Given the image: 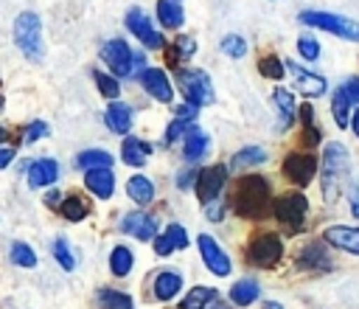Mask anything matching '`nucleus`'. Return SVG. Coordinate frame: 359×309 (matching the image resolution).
<instances>
[{
    "instance_id": "nucleus-1",
    "label": "nucleus",
    "mask_w": 359,
    "mask_h": 309,
    "mask_svg": "<svg viewBox=\"0 0 359 309\" xmlns=\"http://www.w3.org/2000/svg\"><path fill=\"white\" fill-rule=\"evenodd\" d=\"M233 208L244 219H264L269 213V183L261 174H244L236 185Z\"/></svg>"
},
{
    "instance_id": "nucleus-2",
    "label": "nucleus",
    "mask_w": 359,
    "mask_h": 309,
    "mask_svg": "<svg viewBox=\"0 0 359 309\" xmlns=\"http://www.w3.org/2000/svg\"><path fill=\"white\" fill-rule=\"evenodd\" d=\"M348 171H351V160H348V149L342 143H328L325 152H323V177H320V188H323V197L325 202H334L339 199L342 194V185L348 180Z\"/></svg>"
},
{
    "instance_id": "nucleus-3",
    "label": "nucleus",
    "mask_w": 359,
    "mask_h": 309,
    "mask_svg": "<svg viewBox=\"0 0 359 309\" xmlns=\"http://www.w3.org/2000/svg\"><path fill=\"white\" fill-rule=\"evenodd\" d=\"M14 42L22 51L25 59L39 62L45 56V45H42V22L34 11H22L14 20Z\"/></svg>"
},
{
    "instance_id": "nucleus-4",
    "label": "nucleus",
    "mask_w": 359,
    "mask_h": 309,
    "mask_svg": "<svg viewBox=\"0 0 359 309\" xmlns=\"http://www.w3.org/2000/svg\"><path fill=\"white\" fill-rule=\"evenodd\" d=\"M177 84L185 96V104H194V107H208L213 104V84H210V76L199 67H177Z\"/></svg>"
},
{
    "instance_id": "nucleus-5",
    "label": "nucleus",
    "mask_w": 359,
    "mask_h": 309,
    "mask_svg": "<svg viewBox=\"0 0 359 309\" xmlns=\"http://www.w3.org/2000/svg\"><path fill=\"white\" fill-rule=\"evenodd\" d=\"M300 20L306 25H314L320 31H328V34H337L339 39H351V42H359V22L351 20V17H342V14H331V11H303Z\"/></svg>"
},
{
    "instance_id": "nucleus-6",
    "label": "nucleus",
    "mask_w": 359,
    "mask_h": 309,
    "mask_svg": "<svg viewBox=\"0 0 359 309\" xmlns=\"http://www.w3.org/2000/svg\"><path fill=\"white\" fill-rule=\"evenodd\" d=\"M306 211H309V199L300 194V191H286L280 194L275 202H272V213L280 225H286L292 233H297L303 228V219H306Z\"/></svg>"
},
{
    "instance_id": "nucleus-7",
    "label": "nucleus",
    "mask_w": 359,
    "mask_h": 309,
    "mask_svg": "<svg viewBox=\"0 0 359 309\" xmlns=\"http://www.w3.org/2000/svg\"><path fill=\"white\" fill-rule=\"evenodd\" d=\"M247 256L255 267H275L283 256V242H280L278 233H269V230L258 233V236H252V242L247 247Z\"/></svg>"
},
{
    "instance_id": "nucleus-8",
    "label": "nucleus",
    "mask_w": 359,
    "mask_h": 309,
    "mask_svg": "<svg viewBox=\"0 0 359 309\" xmlns=\"http://www.w3.org/2000/svg\"><path fill=\"white\" fill-rule=\"evenodd\" d=\"M280 171H283L286 180H292L297 185H309L314 180V174H317V160L309 152H292V154L283 157Z\"/></svg>"
},
{
    "instance_id": "nucleus-9",
    "label": "nucleus",
    "mask_w": 359,
    "mask_h": 309,
    "mask_svg": "<svg viewBox=\"0 0 359 309\" xmlns=\"http://www.w3.org/2000/svg\"><path fill=\"white\" fill-rule=\"evenodd\" d=\"M196 247H199V256H202V264L213 272V275H227L230 272V256L224 253V247L210 236V233H199L196 239Z\"/></svg>"
},
{
    "instance_id": "nucleus-10",
    "label": "nucleus",
    "mask_w": 359,
    "mask_h": 309,
    "mask_svg": "<svg viewBox=\"0 0 359 309\" xmlns=\"http://www.w3.org/2000/svg\"><path fill=\"white\" fill-rule=\"evenodd\" d=\"M126 28L135 34V39H140L146 48H163V34L151 25V17H146L143 8H129L126 11Z\"/></svg>"
},
{
    "instance_id": "nucleus-11",
    "label": "nucleus",
    "mask_w": 359,
    "mask_h": 309,
    "mask_svg": "<svg viewBox=\"0 0 359 309\" xmlns=\"http://www.w3.org/2000/svg\"><path fill=\"white\" fill-rule=\"evenodd\" d=\"M224 180H227V169L224 163H216V166H208L202 171H196V194H199V202L208 205L219 197V191L224 188Z\"/></svg>"
},
{
    "instance_id": "nucleus-12",
    "label": "nucleus",
    "mask_w": 359,
    "mask_h": 309,
    "mask_svg": "<svg viewBox=\"0 0 359 309\" xmlns=\"http://www.w3.org/2000/svg\"><path fill=\"white\" fill-rule=\"evenodd\" d=\"M132 51L123 39H109L101 45V59L107 62V67L115 76H132Z\"/></svg>"
},
{
    "instance_id": "nucleus-13",
    "label": "nucleus",
    "mask_w": 359,
    "mask_h": 309,
    "mask_svg": "<svg viewBox=\"0 0 359 309\" xmlns=\"http://www.w3.org/2000/svg\"><path fill=\"white\" fill-rule=\"evenodd\" d=\"M137 79H140L143 90H146L151 98H157L160 104H171V98H174V87H171L165 70H160V67H146V70H140Z\"/></svg>"
},
{
    "instance_id": "nucleus-14",
    "label": "nucleus",
    "mask_w": 359,
    "mask_h": 309,
    "mask_svg": "<svg viewBox=\"0 0 359 309\" xmlns=\"http://www.w3.org/2000/svg\"><path fill=\"white\" fill-rule=\"evenodd\" d=\"M121 230L140 239V242H151L157 236V219L143 213V211H135V213H126L123 222H121Z\"/></svg>"
},
{
    "instance_id": "nucleus-15",
    "label": "nucleus",
    "mask_w": 359,
    "mask_h": 309,
    "mask_svg": "<svg viewBox=\"0 0 359 309\" xmlns=\"http://www.w3.org/2000/svg\"><path fill=\"white\" fill-rule=\"evenodd\" d=\"M208 152H210V138H208V132H202L196 124H191V126L185 129V135H182V154H185V160H188V163H196V160H202Z\"/></svg>"
},
{
    "instance_id": "nucleus-16",
    "label": "nucleus",
    "mask_w": 359,
    "mask_h": 309,
    "mask_svg": "<svg viewBox=\"0 0 359 309\" xmlns=\"http://www.w3.org/2000/svg\"><path fill=\"white\" fill-rule=\"evenodd\" d=\"M323 239H325L331 247H339V250H345V253L359 256V228H348V225H331V228H325Z\"/></svg>"
},
{
    "instance_id": "nucleus-17",
    "label": "nucleus",
    "mask_w": 359,
    "mask_h": 309,
    "mask_svg": "<svg viewBox=\"0 0 359 309\" xmlns=\"http://www.w3.org/2000/svg\"><path fill=\"white\" fill-rule=\"evenodd\" d=\"M28 171V185L31 188H42V185H50L59 180V163L50 160V157H42V160H34L25 166Z\"/></svg>"
},
{
    "instance_id": "nucleus-18",
    "label": "nucleus",
    "mask_w": 359,
    "mask_h": 309,
    "mask_svg": "<svg viewBox=\"0 0 359 309\" xmlns=\"http://www.w3.org/2000/svg\"><path fill=\"white\" fill-rule=\"evenodd\" d=\"M84 185L95 197L109 199L115 191V174H112V169H90V171H84Z\"/></svg>"
},
{
    "instance_id": "nucleus-19",
    "label": "nucleus",
    "mask_w": 359,
    "mask_h": 309,
    "mask_svg": "<svg viewBox=\"0 0 359 309\" xmlns=\"http://www.w3.org/2000/svg\"><path fill=\"white\" fill-rule=\"evenodd\" d=\"M104 121H107V126H109L112 132L126 135V132L132 129V107L123 104V101H112V104L107 107V112H104Z\"/></svg>"
},
{
    "instance_id": "nucleus-20",
    "label": "nucleus",
    "mask_w": 359,
    "mask_h": 309,
    "mask_svg": "<svg viewBox=\"0 0 359 309\" xmlns=\"http://www.w3.org/2000/svg\"><path fill=\"white\" fill-rule=\"evenodd\" d=\"M283 67L292 70L294 84H297L306 96H323V93H325V79H323V76H314L311 70H303V67H297V65H292V62H286Z\"/></svg>"
},
{
    "instance_id": "nucleus-21",
    "label": "nucleus",
    "mask_w": 359,
    "mask_h": 309,
    "mask_svg": "<svg viewBox=\"0 0 359 309\" xmlns=\"http://www.w3.org/2000/svg\"><path fill=\"white\" fill-rule=\"evenodd\" d=\"M297 264L306 267V270H328L331 267V258H328V250L323 242H311L300 250L297 256Z\"/></svg>"
},
{
    "instance_id": "nucleus-22",
    "label": "nucleus",
    "mask_w": 359,
    "mask_h": 309,
    "mask_svg": "<svg viewBox=\"0 0 359 309\" xmlns=\"http://www.w3.org/2000/svg\"><path fill=\"white\" fill-rule=\"evenodd\" d=\"M149 154H151V146H149L146 140H140V138H123V146H121V160H123L126 166L140 169V166L149 160Z\"/></svg>"
},
{
    "instance_id": "nucleus-23",
    "label": "nucleus",
    "mask_w": 359,
    "mask_h": 309,
    "mask_svg": "<svg viewBox=\"0 0 359 309\" xmlns=\"http://www.w3.org/2000/svg\"><path fill=\"white\" fill-rule=\"evenodd\" d=\"M126 194L137 202V205H149L154 199V183L143 174H132L129 183H126Z\"/></svg>"
},
{
    "instance_id": "nucleus-24",
    "label": "nucleus",
    "mask_w": 359,
    "mask_h": 309,
    "mask_svg": "<svg viewBox=\"0 0 359 309\" xmlns=\"http://www.w3.org/2000/svg\"><path fill=\"white\" fill-rule=\"evenodd\" d=\"M180 287H182V275L165 270V272H160V275L154 278V298H157V301H171V298L180 292Z\"/></svg>"
},
{
    "instance_id": "nucleus-25",
    "label": "nucleus",
    "mask_w": 359,
    "mask_h": 309,
    "mask_svg": "<svg viewBox=\"0 0 359 309\" xmlns=\"http://www.w3.org/2000/svg\"><path fill=\"white\" fill-rule=\"evenodd\" d=\"M258 292H261V287L255 278H241L230 287V301L236 306H250L252 301H258Z\"/></svg>"
},
{
    "instance_id": "nucleus-26",
    "label": "nucleus",
    "mask_w": 359,
    "mask_h": 309,
    "mask_svg": "<svg viewBox=\"0 0 359 309\" xmlns=\"http://www.w3.org/2000/svg\"><path fill=\"white\" fill-rule=\"evenodd\" d=\"M157 20L165 25V28H180L185 22V11L180 3L174 0H157Z\"/></svg>"
},
{
    "instance_id": "nucleus-27",
    "label": "nucleus",
    "mask_w": 359,
    "mask_h": 309,
    "mask_svg": "<svg viewBox=\"0 0 359 309\" xmlns=\"http://www.w3.org/2000/svg\"><path fill=\"white\" fill-rule=\"evenodd\" d=\"M76 166L90 171V169H112V154L104 149H87L76 157Z\"/></svg>"
},
{
    "instance_id": "nucleus-28",
    "label": "nucleus",
    "mask_w": 359,
    "mask_h": 309,
    "mask_svg": "<svg viewBox=\"0 0 359 309\" xmlns=\"http://www.w3.org/2000/svg\"><path fill=\"white\" fill-rule=\"evenodd\" d=\"M216 301V289L213 287H194L182 301L180 309H208V303Z\"/></svg>"
},
{
    "instance_id": "nucleus-29",
    "label": "nucleus",
    "mask_w": 359,
    "mask_h": 309,
    "mask_svg": "<svg viewBox=\"0 0 359 309\" xmlns=\"http://www.w3.org/2000/svg\"><path fill=\"white\" fill-rule=\"evenodd\" d=\"M132 264H135V256H132L129 247H123V244L112 247V253H109V270H112V275H118V278L129 275Z\"/></svg>"
},
{
    "instance_id": "nucleus-30",
    "label": "nucleus",
    "mask_w": 359,
    "mask_h": 309,
    "mask_svg": "<svg viewBox=\"0 0 359 309\" xmlns=\"http://www.w3.org/2000/svg\"><path fill=\"white\" fill-rule=\"evenodd\" d=\"M87 202L79 197V194H70V197H65L62 202H59V213L67 219V222H81L84 216H87Z\"/></svg>"
},
{
    "instance_id": "nucleus-31",
    "label": "nucleus",
    "mask_w": 359,
    "mask_h": 309,
    "mask_svg": "<svg viewBox=\"0 0 359 309\" xmlns=\"http://www.w3.org/2000/svg\"><path fill=\"white\" fill-rule=\"evenodd\" d=\"M272 98H275V104H278V110H280V129H286L292 121H294V96L289 93V90H283V87H278L275 93H272Z\"/></svg>"
},
{
    "instance_id": "nucleus-32",
    "label": "nucleus",
    "mask_w": 359,
    "mask_h": 309,
    "mask_svg": "<svg viewBox=\"0 0 359 309\" xmlns=\"http://www.w3.org/2000/svg\"><path fill=\"white\" fill-rule=\"evenodd\" d=\"M300 121H303V143H306V146H317V143H320V126H317V121H314L311 104H303V107H300Z\"/></svg>"
},
{
    "instance_id": "nucleus-33",
    "label": "nucleus",
    "mask_w": 359,
    "mask_h": 309,
    "mask_svg": "<svg viewBox=\"0 0 359 309\" xmlns=\"http://www.w3.org/2000/svg\"><path fill=\"white\" fill-rule=\"evenodd\" d=\"M98 303H101V309H135L132 298L126 292H118V289H101Z\"/></svg>"
},
{
    "instance_id": "nucleus-34",
    "label": "nucleus",
    "mask_w": 359,
    "mask_h": 309,
    "mask_svg": "<svg viewBox=\"0 0 359 309\" xmlns=\"http://www.w3.org/2000/svg\"><path fill=\"white\" fill-rule=\"evenodd\" d=\"M266 160V152L261 146H244L241 152H236L233 157V169H244V166H258Z\"/></svg>"
},
{
    "instance_id": "nucleus-35",
    "label": "nucleus",
    "mask_w": 359,
    "mask_h": 309,
    "mask_svg": "<svg viewBox=\"0 0 359 309\" xmlns=\"http://www.w3.org/2000/svg\"><path fill=\"white\" fill-rule=\"evenodd\" d=\"M11 264H17V267H34L36 264L34 247H28L25 242H14L11 244Z\"/></svg>"
},
{
    "instance_id": "nucleus-36",
    "label": "nucleus",
    "mask_w": 359,
    "mask_h": 309,
    "mask_svg": "<svg viewBox=\"0 0 359 309\" xmlns=\"http://www.w3.org/2000/svg\"><path fill=\"white\" fill-rule=\"evenodd\" d=\"M50 253H53V258L62 264V270H73L76 267V258H73V250L67 247V242L65 239H53V244H50Z\"/></svg>"
},
{
    "instance_id": "nucleus-37",
    "label": "nucleus",
    "mask_w": 359,
    "mask_h": 309,
    "mask_svg": "<svg viewBox=\"0 0 359 309\" xmlns=\"http://www.w3.org/2000/svg\"><path fill=\"white\" fill-rule=\"evenodd\" d=\"M247 39L244 37H238V34H227L224 39H222V51L227 53V56H233V59H241V56H247Z\"/></svg>"
},
{
    "instance_id": "nucleus-38",
    "label": "nucleus",
    "mask_w": 359,
    "mask_h": 309,
    "mask_svg": "<svg viewBox=\"0 0 359 309\" xmlns=\"http://www.w3.org/2000/svg\"><path fill=\"white\" fill-rule=\"evenodd\" d=\"M258 70L266 76V79H275V81H280L283 79V73H286V67H283V62L278 59V56H261V62H258Z\"/></svg>"
},
{
    "instance_id": "nucleus-39",
    "label": "nucleus",
    "mask_w": 359,
    "mask_h": 309,
    "mask_svg": "<svg viewBox=\"0 0 359 309\" xmlns=\"http://www.w3.org/2000/svg\"><path fill=\"white\" fill-rule=\"evenodd\" d=\"M93 79H95V84H98V90H101V96H107V98L118 101V96H121V84L115 81V76H107V73L95 70V73H93Z\"/></svg>"
},
{
    "instance_id": "nucleus-40",
    "label": "nucleus",
    "mask_w": 359,
    "mask_h": 309,
    "mask_svg": "<svg viewBox=\"0 0 359 309\" xmlns=\"http://www.w3.org/2000/svg\"><path fill=\"white\" fill-rule=\"evenodd\" d=\"M331 110H334V118H337V126H348V110H351V101L345 98V93L337 87L334 98H331Z\"/></svg>"
},
{
    "instance_id": "nucleus-41",
    "label": "nucleus",
    "mask_w": 359,
    "mask_h": 309,
    "mask_svg": "<svg viewBox=\"0 0 359 309\" xmlns=\"http://www.w3.org/2000/svg\"><path fill=\"white\" fill-rule=\"evenodd\" d=\"M165 239L171 242V247H174V250L188 247V230H185L182 225H177V222H171V225L165 228Z\"/></svg>"
},
{
    "instance_id": "nucleus-42",
    "label": "nucleus",
    "mask_w": 359,
    "mask_h": 309,
    "mask_svg": "<svg viewBox=\"0 0 359 309\" xmlns=\"http://www.w3.org/2000/svg\"><path fill=\"white\" fill-rule=\"evenodd\" d=\"M297 51H300V56H303V59L314 62V59L320 56V42H317V39H311V37H300V39H297Z\"/></svg>"
},
{
    "instance_id": "nucleus-43",
    "label": "nucleus",
    "mask_w": 359,
    "mask_h": 309,
    "mask_svg": "<svg viewBox=\"0 0 359 309\" xmlns=\"http://www.w3.org/2000/svg\"><path fill=\"white\" fill-rule=\"evenodd\" d=\"M194 51H196V42H194L191 37H177V39H174V53H177L180 59H188Z\"/></svg>"
},
{
    "instance_id": "nucleus-44",
    "label": "nucleus",
    "mask_w": 359,
    "mask_h": 309,
    "mask_svg": "<svg viewBox=\"0 0 359 309\" xmlns=\"http://www.w3.org/2000/svg\"><path fill=\"white\" fill-rule=\"evenodd\" d=\"M339 90L345 93V98L351 101V107H356V104H359V76H351Z\"/></svg>"
},
{
    "instance_id": "nucleus-45",
    "label": "nucleus",
    "mask_w": 359,
    "mask_h": 309,
    "mask_svg": "<svg viewBox=\"0 0 359 309\" xmlns=\"http://www.w3.org/2000/svg\"><path fill=\"white\" fill-rule=\"evenodd\" d=\"M191 124L188 121H180V118H174L171 124H168V129H165V143H174L180 135H185V129H188Z\"/></svg>"
},
{
    "instance_id": "nucleus-46",
    "label": "nucleus",
    "mask_w": 359,
    "mask_h": 309,
    "mask_svg": "<svg viewBox=\"0 0 359 309\" xmlns=\"http://www.w3.org/2000/svg\"><path fill=\"white\" fill-rule=\"evenodd\" d=\"M48 135V124L45 121H34L28 129H25V140L28 143H34V140H39V138H45Z\"/></svg>"
},
{
    "instance_id": "nucleus-47",
    "label": "nucleus",
    "mask_w": 359,
    "mask_h": 309,
    "mask_svg": "<svg viewBox=\"0 0 359 309\" xmlns=\"http://www.w3.org/2000/svg\"><path fill=\"white\" fill-rule=\"evenodd\" d=\"M196 112H199V107H194V104H182V107H177V118L180 121H194L196 118Z\"/></svg>"
},
{
    "instance_id": "nucleus-48",
    "label": "nucleus",
    "mask_w": 359,
    "mask_h": 309,
    "mask_svg": "<svg viewBox=\"0 0 359 309\" xmlns=\"http://www.w3.org/2000/svg\"><path fill=\"white\" fill-rule=\"evenodd\" d=\"M154 253H157V256H168V253H174V247H171V242L165 239V233H163V236H154Z\"/></svg>"
},
{
    "instance_id": "nucleus-49",
    "label": "nucleus",
    "mask_w": 359,
    "mask_h": 309,
    "mask_svg": "<svg viewBox=\"0 0 359 309\" xmlns=\"http://www.w3.org/2000/svg\"><path fill=\"white\" fill-rule=\"evenodd\" d=\"M208 216L213 219V222H219V216H222V205L213 199V202H208Z\"/></svg>"
},
{
    "instance_id": "nucleus-50",
    "label": "nucleus",
    "mask_w": 359,
    "mask_h": 309,
    "mask_svg": "<svg viewBox=\"0 0 359 309\" xmlns=\"http://www.w3.org/2000/svg\"><path fill=\"white\" fill-rule=\"evenodd\" d=\"M11 157H14V149L0 146V169H3V166H8V163H11Z\"/></svg>"
},
{
    "instance_id": "nucleus-51",
    "label": "nucleus",
    "mask_w": 359,
    "mask_h": 309,
    "mask_svg": "<svg viewBox=\"0 0 359 309\" xmlns=\"http://www.w3.org/2000/svg\"><path fill=\"white\" fill-rule=\"evenodd\" d=\"M194 177H196V171H182V177H177V185H180V188H188Z\"/></svg>"
},
{
    "instance_id": "nucleus-52",
    "label": "nucleus",
    "mask_w": 359,
    "mask_h": 309,
    "mask_svg": "<svg viewBox=\"0 0 359 309\" xmlns=\"http://www.w3.org/2000/svg\"><path fill=\"white\" fill-rule=\"evenodd\" d=\"M351 211H353V216L359 219V185L353 188V197H351Z\"/></svg>"
},
{
    "instance_id": "nucleus-53",
    "label": "nucleus",
    "mask_w": 359,
    "mask_h": 309,
    "mask_svg": "<svg viewBox=\"0 0 359 309\" xmlns=\"http://www.w3.org/2000/svg\"><path fill=\"white\" fill-rule=\"evenodd\" d=\"M348 124H351V129H353V135L359 138V110L353 112V118H348Z\"/></svg>"
},
{
    "instance_id": "nucleus-54",
    "label": "nucleus",
    "mask_w": 359,
    "mask_h": 309,
    "mask_svg": "<svg viewBox=\"0 0 359 309\" xmlns=\"http://www.w3.org/2000/svg\"><path fill=\"white\" fill-rule=\"evenodd\" d=\"M264 309H283V306H280L278 301H266V303H264Z\"/></svg>"
},
{
    "instance_id": "nucleus-55",
    "label": "nucleus",
    "mask_w": 359,
    "mask_h": 309,
    "mask_svg": "<svg viewBox=\"0 0 359 309\" xmlns=\"http://www.w3.org/2000/svg\"><path fill=\"white\" fill-rule=\"evenodd\" d=\"M213 309H230V306H227V303H216Z\"/></svg>"
},
{
    "instance_id": "nucleus-56",
    "label": "nucleus",
    "mask_w": 359,
    "mask_h": 309,
    "mask_svg": "<svg viewBox=\"0 0 359 309\" xmlns=\"http://www.w3.org/2000/svg\"><path fill=\"white\" fill-rule=\"evenodd\" d=\"M3 138H6V132H3V129H0V140H3Z\"/></svg>"
},
{
    "instance_id": "nucleus-57",
    "label": "nucleus",
    "mask_w": 359,
    "mask_h": 309,
    "mask_svg": "<svg viewBox=\"0 0 359 309\" xmlns=\"http://www.w3.org/2000/svg\"><path fill=\"white\" fill-rule=\"evenodd\" d=\"M174 3H180V0H174Z\"/></svg>"
}]
</instances>
